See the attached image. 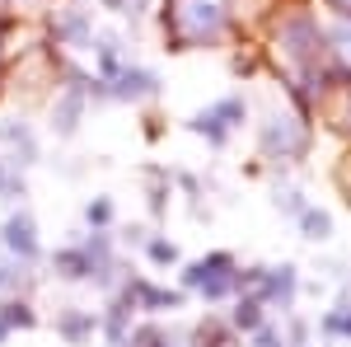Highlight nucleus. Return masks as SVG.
<instances>
[{
	"instance_id": "obj_1",
	"label": "nucleus",
	"mask_w": 351,
	"mask_h": 347,
	"mask_svg": "<svg viewBox=\"0 0 351 347\" xmlns=\"http://www.w3.org/2000/svg\"><path fill=\"white\" fill-rule=\"evenodd\" d=\"M169 24H173V38L183 47H211L225 38V0H173L169 10Z\"/></svg>"
},
{
	"instance_id": "obj_2",
	"label": "nucleus",
	"mask_w": 351,
	"mask_h": 347,
	"mask_svg": "<svg viewBox=\"0 0 351 347\" xmlns=\"http://www.w3.org/2000/svg\"><path fill=\"white\" fill-rule=\"evenodd\" d=\"M263 150L267 155H300L304 150V127H300L295 117H271L267 127H263Z\"/></svg>"
},
{
	"instance_id": "obj_3",
	"label": "nucleus",
	"mask_w": 351,
	"mask_h": 347,
	"mask_svg": "<svg viewBox=\"0 0 351 347\" xmlns=\"http://www.w3.org/2000/svg\"><path fill=\"white\" fill-rule=\"evenodd\" d=\"M0 235H5V249H10V254H14L19 263H28V258L38 254V230H33V216H28V212L10 216Z\"/></svg>"
},
{
	"instance_id": "obj_4",
	"label": "nucleus",
	"mask_w": 351,
	"mask_h": 347,
	"mask_svg": "<svg viewBox=\"0 0 351 347\" xmlns=\"http://www.w3.org/2000/svg\"><path fill=\"white\" fill-rule=\"evenodd\" d=\"M258 291L267 295V300L291 305V295H295V267H271V272H258Z\"/></svg>"
},
{
	"instance_id": "obj_5",
	"label": "nucleus",
	"mask_w": 351,
	"mask_h": 347,
	"mask_svg": "<svg viewBox=\"0 0 351 347\" xmlns=\"http://www.w3.org/2000/svg\"><path fill=\"white\" fill-rule=\"evenodd\" d=\"M225 272H234V258H230V254H211V258H202V263H192L183 282H188V287H202L206 277H225Z\"/></svg>"
},
{
	"instance_id": "obj_6",
	"label": "nucleus",
	"mask_w": 351,
	"mask_h": 347,
	"mask_svg": "<svg viewBox=\"0 0 351 347\" xmlns=\"http://www.w3.org/2000/svg\"><path fill=\"white\" fill-rule=\"evenodd\" d=\"M155 89H160V80L150 71H122V85H117L122 99H150Z\"/></svg>"
},
{
	"instance_id": "obj_7",
	"label": "nucleus",
	"mask_w": 351,
	"mask_h": 347,
	"mask_svg": "<svg viewBox=\"0 0 351 347\" xmlns=\"http://www.w3.org/2000/svg\"><path fill=\"white\" fill-rule=\"evenodd\" d=\"M56 272H61V277H71V282H80V277L94 272V263H89V254H84V249H61V254H56Z\"/></svg>"
},
{
	"instance_id": "obj_8",
	"label": "nucleus",
	"mask_w": 351,
	"mask_h": 347,
	"mask_svg": "<svg viewBox=\"0 0 351 347\" xmlns=\"http://www.w3.org/2000/svg\"><path fill=\"white\" fill-rule=\"evenodd\" d=\"M300 230H304V240H328V235H332V216L304 207V212H300Z\"/></svg>"
},
{
	"instance_id": "obj_9",
	"label": "nucleus",
	"mask_w": 351,
	"mask_h": 347,
	"mask_svg": "<svg viewBox=\"0 0 351 347\" xmlns=\"http://www.w3.org/2000/svg\"><path fill=\"white\" fill-rule=\"evenodd\" d=\"M234 328H243V333H258V328H263V300H258V295H253V300H239Z\"/></svg>"
},
{
	"instance_id": "obj_10",
	"label": "nucleus",
	"mask_w": 351,
	"mask_h": 347,
	"mask_svg": "<svg viewBox=\"0 0 351 347\" xmlns=\"http://www.w3.org/2000/svg\"><path fill=\"white\" fill-rule=\"evenodd\" d=\"M61 333H66V343H84V338L94 333V320H89V315H66V320H61Z\"/></svg>"
},
{
	"instance_id": "obj_11",
	"label": "nucleus",
	"mask_w": 351,
	"mask_h": 347,
	"mask_svg": "<svg viewBox=\"0 0 351 347\" xmlns=\"http://www.w3.org/2000/svg\"><path fill=\"white\" fill-rule=\"evenodd\" d=\"M75 117H80V99L71 94L66 104L56 108V127H61V136H71V132H75Z\"/></svg>"
},
{
	"instance_id": "obj_12",
	"label": "nucleus",
	"mask_w": 351,
	"mask_h": 347,
	"mask_svg": "<svg viewBox=\"0 0 351 347\" xmlns=\"http://www.w3.org/2000/svg\"><path fill=\"white\" fill-rule=\"evenodd\" d=\"M192 127H197L202 136H211V146H220V141H225V132H230V127H220V122H216V113H211V108H206V113H202Z\"/></svg>"
},
{
	"instance_id": "obj_13",
	"label": "nucleus",
	"mask_w": 351,
	"mask_h": 347,
	"mask_svg": "<svg viewBox=\"0 0 351 347\" xmlns=\"http://www.w3.org/2000/svg\"><path fill=\"white\" fill-rule=\"evenodd\" d=\"M332 43H337L332 52H337V61H342V71L351 76V24H342V28H337V33H332Z\"/></svg>"
},
{
	"instance_id": "obj_14",
	"label": "nucleus",
	"mask_w": 351,
	"mask_h": 347,
	"mask_svg": "<svg viewBox=\"0 0 351 347\" xmlns=\"http://www.w3.org/2000/svg\"><path fill=\"white\" fill-rule=\"evenodd\" d=\"M5 328H33V315H28V305H5Z\"/></svg>"
},
{
	"instance_id": "obj_15",
	"label": "nucleus",
	"mask_w": 351,
	"mask_h": 347,
	"mask_svg": "<svg viewBox=\"0 0 351 347\" xmlns=\"http://www.w3.org/2000/svg\"><path fill=\"white\" fill-rule=\"evenodd\" d=\"M164 343H169V338H164L155 324H145V328H136V333H132V347H164Z\"/></svg>"
},
{
	"instance_id": "obj_16",
	"label": "nucleus",
	"mask_w": 351,
	"mask_h": 347,
	"mask_svg": "<svg viewBox=\"0 0 351 347\" xmlns=\"http://www.w3.org/2000/svg\"><path fill=\"white\" fill-rule=\"evenodd\" d=\"M324 328L328 333H351V310H332V315H324Z\"/></svg>"
},
{
	"instance_id": "obj_17",
	"label": "nucleus",
	"mask_w": 351,
	"mask_h": 347,
	"mask_svg": "<svg viewBox=\"0 0 351 347\" xmlns=\"http://www.w3.org/2000/svg\"><path fill=\"white\" fill-rule=\"evenodd\" d=\"M84 216H89V225H108V221H112V207L99 197V202H89V207H84Z\"/></svg>"
},
{
	"instance_id": "obj_18",
	"label": "nucleus",
	"mask_w": 351,
	"mask_h": 347,
	"mask_svg": "<svg viewBox=\"0 0 351 347\" xmlns=\"http://www.w3.org/2000/svg\"><path fill=\"white\" fill-rule=\"evenodd\" d=\"M150 258H155V263H173V258H178V244H169V240H150Z\"/></svg>"
},
{
	"instance_id": "obj_19",
	"label": "nucleus",
	"mask_w": 351,
	"mask_h": 347,
	"mask_svg": "<svg viewBox=\"0 0 351 347\" xmlns=\"http://www.w3.org/2000/svg\"><path fill=\"white\" fill-rule=\"evenodd\" d=\"M253 347H286V343H281V338H276L271 328H258V338H253Z\"/></svg>"
},
{
	"instance_id": "obj_20",
	"label": "nucleus",
	"mask_w": 351,
	"mask_h": 347,
	"mask_svg": "<svg viewBox=\"0 0 351 347\" xmlns=\"http://www.w3.org/2000/svg\"><path fill=\"white\" fill-rule=\"evenodd\" d=\"M14 282H19V277H14V267H10V263H0V291H10Z\"/></svg>"
},
{
	"instance_id": "obj_21",
	"label": "nucleus",
	"mask_w": 351,
	"mask_h": 347,
	"mask_svg": "<svg viewBox=\"0 0 351 347\" xmlns=\"http://www.w3.org/2000/svg\"><path fill=\"white\" fill-rule=\"evenodd\" d=\"M328 5H337L342 14H351V0H328Z\"/></svg>"
},
{
	"instance_id": "obj_22",
	"label": "nucleus",
	"mask_w": 351,
	"mask_h": 347,
	"mask_svg": "<svg viewBox=\"0 0 351 347\" xmlns=\"http://www.w3.org/2000/svg\"><path fill=\"white\" fill-rule=\"evenodd\" d=\"M0 338H5V324H0Z\"/></svg>"
},
{
	"instance_id": "obj_23",
	"label": "nucleus",
	"mask_w": 351,
	"mask_h": 347,
	"mask_svg": "<svg viewBox=\"0 0 351 347\" xmlns=\"http://www.w3.org/2000/svg\"><path fill=\"white\" fill-rule=\"evenodd\" d=\"M347 117H351V108H347Z\"/></svg>"
}]
</instances>
